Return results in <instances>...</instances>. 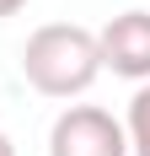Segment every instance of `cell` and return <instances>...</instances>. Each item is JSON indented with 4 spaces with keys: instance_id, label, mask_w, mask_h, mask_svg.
<instances>
[{
    "instance_id": "4",
    "label": "cell",
    "mask_w": 150,
    "mask_h": 156,
    "mask_svg": "<svg viewBox=\"0 0 150 156\" xmlns=\"http://www.w3.org/2000/svg\"><path fill=\"white\" fill-rule=\"evenodd\" d=\"M123 135H129V156H150V81L129 97V119H123Z\"/></svg>"
},
{
    "instance_id": "6",
    "label": "cell",
    "mask_w": 150,
    "mask_h": 156,
    "mask_svg": "<svg viewBox=\"0 0 150 156\" xmlns=\"http://www.w3.org/2000/svg\"><path fill=\"white\" fill-rule=\"evenodd\" d=\"M0 156H16V145H11V135L0 129Z\"/></svg>"
},
{
    "instance_id": "2",
    "label": "cell",
    "mask_w": 150,
    "mask_h": 156,
    "mask_svg": "<svg viewBox=\"0 0 150 156\" xmlns=\"http://www.w3.org/2000/svg\"><path fill=\"white\" fill-rule=\"evenodd\" d=\"M48 156H129V135L107 108L70 102L48 129Z\"/></svg>"
},
{
    "instance_id": "5",
    "label": "cell",
    "mask_w": 150,
    "mask_h": 156,
    "mask_svg": "<svg viewBox=\"0 0 150 156\" xmlns=\"http://www.w3.org/2000/svg\"><path fill=\"white\" fill-rule=\"evenodd\" d=\"M22 5H27V0H0V16H16Z\"/></svg>"
},
{
    "instance_id": "1",
    "label": "cell",
    "mask_w": 150,
    "mask_h": 156,
    "mask_svg": "<svg viewBox=\"0 0 150 156\" xmlns=\"http://www.w3.org/2000/svg\"><path fill=\"white\" fill-rule=\"evenodd\" d=\"M22 76L32 92L70 102L91 92V81L102 76V54H97V32L80 22H48L22 43Z\"/></svg>"
},
{
    "instance_id": "3",
    "label": "cell",
    "mask_w": 150,
    "mask_h": 156,
    "mask_svg": "<svg viewBox=\"0 0 150 156\" xmlns=\"http://www.w3.org/2000/svg\"><path fill=\"white\" fill-rule=\"evenodd\" d=\"M97 54H102V70L123 81H150V11H118L97 32Z\"/></svg>"
}]
</instances>
